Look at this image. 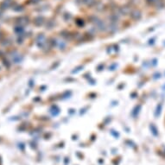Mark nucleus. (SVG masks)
Here are the masks:
<instances>
[{
  "mask_svg": "<svg viewBox=\"0 0 165 165\" xmlns=\"http://www.w3.org/2000/svg\"><path fill=\"white\" fill-rule=\"evenodd\" d=\"M0 37H1V35H0Z\"/></svg>",
  "mask_w": 165,
  "mask_h": 165,
  "instance_id": "nucleus-1",
  "label": "nucleus"
}]
</instances>
